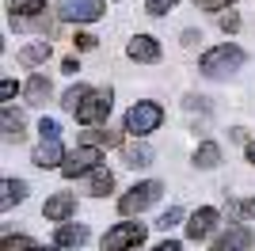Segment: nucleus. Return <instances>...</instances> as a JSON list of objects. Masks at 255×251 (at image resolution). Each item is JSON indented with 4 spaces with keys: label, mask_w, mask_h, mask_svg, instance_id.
Segmentation results:
<instances>
[{
    "label": "nucleus",
    "mask_w": 255,
    "mask_h": 251,
    "mask_svg": "<svg viewBox=\"0 0 255 251\" xmlns=\"http://www.w3.org/2000/svg\"><path fill=\"white\" fill-rule=\"evenodd\" d=\"M240 65H244V50L229 42V46H213L210 53H202L198 69H202V76H210V80H225V76L240 73Z\"/></svg>",
    "instance_id": "nucleus-1"
},
{
    "label": "nucleus",
    "mask_w": 255,
    "mask_h": 251,
    "mask_svg": "<svg viewBox=\"0 0 255 251\" xmlns=\"http://www.w3.org/2000/svg\"><path fill=\"white\" fill-rule=\"evenodd\" d=\"M27 198V183L23 179H4L0 183V209H11Z\"/></svg>",
    "instance_id": "nucleus-20"
},
{
    "label": "nucleus",
    "mask_w": 255,
    "mask_h": 251,
    "mask_svg": "<svg viewBox=\"0 0 255 251\" xmlns=\"http://www.w3.org/2000/svg\"><path fill=\"white\" fill-rule=\"evenodd\" d=\"M183 103H187V111H210V103H206L202 95H187Z\"/></svg>",
    "instance_id": "nucleus-33"
},
{
    "label": "nucleus",
    "mask_w": 255,
    "mask_h": 251,
    "mask_svg": "<svg viewBox=\"0 0 255 251\" xmlns=\"http://www.w3.org/2000/svg\"><path fill=\"white\" fill-rule=\"evenodd\" d=\"M65 156H69V152L61 148V141H42V145H38V148L31 152L34 167H42V171H46V167H57V171H61Z\"/></svg>",
    "instance_id": "nucleus-14"
},
{
    "label": "nucleus",
    "mask_w": 255,
    "mask_h": 251,
    "mask_svg": "<svg viewBox=\"0 0 255 251\" xmlns=\"http://www.w3.org/2000/svg\"><path fill=\"white\" fill-rule=\"evenodd\" d=\"M8 4H11V8H15V4H19V0H8Z\"/></svg>",
    "instance_id": "nucleus-40"
},
{
    "label": "nucleus",
    "mask_w": 255,
    "mask_h": 251,
    "mask_svg": "<svg viewBox=\"0 0 255 251\" xmlns=\"http://www.w3.org/2000/svg\"><path fill=\"white\" fill-rule=\"evenodd\" d=\"M160 194H164V183H156V179H145V183L129 187L126 194L118 198V213H122V217H137V213H145L149 206H156Z\"/></svg>",
    "instance_id": "nucleus-5"
},
{
    "label": "nucleus",
    "mask_w": 255,
    "mask_h": 251,
    "mask_svg": "<svg viewBox=\"0 0 255 251\" xmlns=\"http://www.w3.org/2000/svg\"><path fill=\"white\" fill-rule=\"evenodd\" d=\"M103 167V148H96V145H76L69 156H65V164H61V175L65 179H80V175H88V171H99Z\"/></svg>",
    "instance_id": "nucleus-7"
},
{
    "label": "nucleus",
    "mask_w": 255,
    "mask_h": 251,
    "mask_svg": "<svg viewBox=\"0 0 255 251\" xmlns=\"http://www.w3.org/2000/svg\"><path fill=\"white\" fill-rule=\"evenodd\" d=\"M73 213H76V198H73V194H65V190H57V194H50V198L42 202V217L46 221H61V225H65Z\"/></svg>",
    "instance_id": "nucleus-11"
},
{
    "label": "nucleus",
    "mask_w": 255,
    "mask_h": 251,
    "mask_svg": "<svg viewBox=\"0 0 255 251\" xmlns=\"http://www.w3.org/2000/svg\"><path fill=\"white\" fill-rule=\"evenodd\" d=\"M145 236H149V229H145L141 221H118V225H111V229L103 232L99 248L103 251H133V248L145 244Z\"/></svg>",
    "instance_id": "nucleus-4"
},
{
    "label": "nucleus",
    "mask_w": 255,
    "mask_h": 251,
    "mask_svg": "<svg viewBox=\"0 0 255 251\" xmlns=\"http://www.w3.org/2000/svg\"><path fill=\"white\" fill-rule=\"evenodd\" d=\"M133 251H137V248H133Z\"/></svg>",
    "instance_id": "nucleus-41"
},
{
    "label": "nucleus",
    "mask_w": 255,
    "mask_h": 251,
    "mask_svg": "<svg viewBox=\"0 0 255 251\" xmlns=\"http://www.w3.org/2000/svg\"><path fill=\"white\" fill-rule=\"evenodd\" d=\"M50 53H53V46H50V42H34V46H23V50H19V65L34 69V65L50 61Z\"/></svg>",
    "instance_id": "nucleus-21"
},
{
    "label": "nucleus",
    "mask_w": 255,
    "mask_h": 251,
    "mask_svg": "<svg viewBox=\"0 0 255 251\" xmlns=\"http://www.w3.org/2000/svg\"><path fill=\"white\" fill-rule=\"evenodd\" d=\"M23 95H27V103H31V107H42L46 103V99H50V95H53V80H50V76H31V80H27V88H23Z\"/></svg>",
    "instance_id": "nucleus-17"
},
{
    "label": "nucleus",
    "mask_w": 255,
    "mask_h": 251,
    "mask_svg": "<svg viewBox=\"0 0 255 251\" xmlns=\"http://www.w3.org/2000/svg\"><path fill=\"white\" fill-rule=\"evenodd\" d=\"M225 209H229V217H233V221H252L255 217V198H229Z\"/></svg>",
    "instance_id": "nucleus-22"
},
{
    "label": "nucleus",
    "mask_w": 255,
    "mask_h": 251,
    "mask_svg": "<svg viewBox=\"0 0 255 251\" xmlns=\"http://www.w3.org/2000/svg\"><path fill=\"white\" fill-rule=\"evenodd\" d=\"M194 167L198 171H210V167H221V145L217 141H202V145L194 148Z\"/></svg>",
    "instance_id": "nucleus-18"
},
{
    "label": "nucleus",
    "mask_w": 255,
    "mask_h": 251,
    "mask_svg": "<svg viewBox=\"0 0 255 251\" xmlns=\"http://www.w3.org/2000/svg\"><path fill=\"white\" fill-rule=\"evenodd\" d=\"M229 141H236V145H248V129H244V126H233V129H229Z\"/></svg>",
    "instance_id": "nucleus-34"
},
{
    "label": "nucleus",
    "mask_w": 255,
    "mask_h": 251,
    "mask_svg": "<svg viewBox=\"0 0 255 251\" xmlns=\"http://www.w3.org/2000/svg\"><path fill=\"white\" fill-rule=\"evenodd\" d=\"M73 46H76V50H80V53H88V50H96L99 42H96V34L80 31V34H76V38H73Z\"/></svg>",
    "instance_id": "nucleus-29"
},
{
    "label": "nucleus",
    "mask_w": 255,
    "mask_h": 251,
    "mask_svg": "<svg viewBox=\"0 0 255 251\" xmlns=\"http://www.w3.org/2000/svg\"><path fill=\"white\" fill-rule=\"evenodd\" d=\"M244 152H248V164L255 167V141H248V148H244Z\"/></svg>",
    "instance_id": "nucleus-38"
},
{
    "label": "nucleus",
    "mask_w": 255,
    "mask_h": 251,
    "mask_svg": "<svg viewBox=\"0 0 255 251\" xmlns=\"http://www.w3.org/2000/svg\"><path fill=\"white\" fill-rule=\"evenodd\" d=\"M0 129H4V141L8 145H19L23 133H27V126H23V115L15 111L11 103H4V111H0Z\"/></svg>",
    "instance_id": "nucleus-15"
},
{
    "label": "nucleus",
    "mask_w": 255,
    "mask_h": 251,
    "mask_svg": "<svg viewBox=\"0 0 255 251\" xmlns=\"http://www.w3.org/2000/svg\"><path fill=\"white\" fill-rule=\"evenodd\" d=\"M175 4H179V0H145V11H149L152 19H160V15H168Z\"/></svg>",
    "instance_id": "nucleus-27"
},
{
    "label": "nucleus",
    "mask_w": 255,
    "mask_h": 251,
    "mask_svg": "<svg viewBox=\"0 0 255 251\" xmlns=\"http://www.w3.org/2000/svg\"><path fill=\"white\" fill-rule=\"evenodd\" d=\"M80 145H96V148H122L126 141L115 133V129H103V126H92L80 133Z\"/></svg>",
    "instance_id": "nucleus-16"
},
{
    "label": "nucleus",
    "mask_w": 255,
    "mask_h": 251,
    "mask_svg": "<svg viewBox=\"0 0 255 251\" xmlns=\"http://www.w3.org/2000/svg\"><path fill=\"white\" fill-rule=\"evenodd\" d=\"M122 160H126V167H149L152 148L145 145V141H126V145H122Z\"/></svg>",
    "instance_id": "nucleus-19"
},
{
    "label": "nucleus",
    "mask_w": 255,
    "mask_h": 251,
    "mask_svg": "<svg viewBox=\"0 0 255 251\" xmlns=\"http://www.w3.org/2000/svg\"><path fill=\"white\" fill-rule=\"evenodd\" d=\"M19 92V84L11 80V76H4V80H0V99H4V103H11V95Z\"/></svg>",
    "instance_id": "nucleus-31"
},
{
    "label": "nucleus",
    "mask_w": 255,
    "mask_h": 251,
    "mask_svg": "<svg viewBox=\"0 0 255 251\" xmlns=\"http://www.w3.org/2000/svg\"><path fill=\"white\" fill-rule=\"evenodd\" d=\"M88 92H92L88 84H73V88H69V92L61 95V107L69 111V115H76V111H80V103L88 99Z\"/></svg>",
    "instance_id": "nucleus-23"
},
{
    "label": "nucleus",
    "mask_w": 255,
    "mask_h": 251,
    "mask_svg": "<svg viewBox=\"0 0 255 251\" xmlns=\"http://www.w3.org/2000/svg\"><path fill=\"white\" fill-rule=\"evenodd\" d=\"M179 221H183V209H179V206H171V209H164V213H160L156 229H171V225H179Z\"/></svg>",
    "instance_id": "nucleus-28"
},
{
    "label": "nucleus",
    "mask_w": 255,
    "mask_h": 251,
    "mask_svg": "<svg viewBox=\"0 0 255 251\" xmlns=\"http://www.w3.org/2000/svg\"><path fill=\"white\" fill-rule=\"evenodd\" d=\"M255 244L252 229H244V225H233V229H225L217 240L210 244V251H248Z\"/></svg>",
    "instance_id": "nucleus-10"
},
{
    "label": "nucleus",
    "mask_w": 255,
    "mask_h": 251,
    "mask_svg": "<svg viewBox=\"0 0 255 251\" xmlns=\"http://www.w3.org/2000/svg\"><path fill=\"white\" fill-rule=\"evenodd\" d=\"M126 53H129V61L156 65V61H160V42H156V38H149V34H137V38H129Z\"/></svg>",
    "instance_id": "nucleus-13"
},
{
    "label": "nucleus",
    "mask_w": 255,
    "mask_h": 251,
    "mask_svg": "<svg viewBox=\"0 0 255 251\" xmlns=\"http://www.w3.org/2000/svg\"><path fill=\"white\" fill-rule=\"evenodd\" d=\"M38 133H42V141H61V122H57V118H42V122H38Z\"/></svg>",
    "instance_id": "nucleus-26"
},
{
    "label": "nucleus",
    "mask_w": 255,
    "mask_h": 251,
    "mask_svg": "<svg viewBox=\"0 0 255 251\" xmlns=\"http://www.w3.org/2000/svg\"><path fill=\"white\" fill-rule=\"evenodd\" d=\"M217 221H221V213L213 206H202V209H194L191 217H187V240H194V244H202V240H210L213 236V229H217Z\"/></svg>",
    "instance_id": "nucleus-9"
},
{
    "label": "nucleus",
    "mask_w": 255,
    "mask_h": 251,
    "mask_svg": "<svg viewBox=\"0 0 255 251\" xmlns=\"http://www.w3.org/2000/svg\"><path fill=\"white\" fill-rule=\"evenodd\" d=\"M115 190V175L107 171V167H99V171H92V198H107Z\"/></svg>",
    "instance_id": "nucleus-24"
},
{
    "label": "nucleus",
    "mask_w": 255,
    "mask_h": 251,
    "mask_svg": "<svg viewBox=\"0 0 255 251\" xmlns=\"http://www.w3.org/2000/svg\"><path fill=\"white\" fill-rule=\"evenodd\" d=\"M198 38H202V34H198V31H183V46H194V42H198Z\"/></svg>",
    "instance_id": "nucleus-37"
},
{
    "label": "nucleus",
    "mask_w": 255,
    "mask_h": 251,
    "mask_svg": "<svg viewBox=\"0 0 255 251\" xmlns=\"http://www.w3.org/2000/svg\"><path fill=\"white\" fill-rule=\"evenodd\" d=\"M229 4L233 0H198V8H206V11H229Z\"/></svg>",
    "instance_id": "nucleus-32"
},
{
    "label": "nucleus",
    "mask_w": 255,
    "mask_h": 251,
    "mask_svg": "<svg viewBox=\"0 0 255 251\" xmlns=\"http://www.w3.org/2000/svg\"><path fill=\"white\" fill-rule=\"evenodd\" d=\"M217 23H221V31H225V34H236V31H240V15H236V11H225Z\"/></svg>",
    "instance_id": "nucleus-30"
},
{
    "label": "nucleus",
    "mask_w": 255,
    "mask_h": 251,
    "mask_svg": "<svg viewBox=\"0 0 255 251\" xmlns=\"http://www.w3.org/2000/svg\"><path fill=\"white\" fill-rule=\"evenodd\" d=\"M61 73H65V76L80 73V65H76V57H65V61H61Z\"/></svg>",
    "instance_id": "nucleus-35"
},
{
    "label": "nucleus",
    "mask_w": 255,
    "mask_h": 251,
    "mask_svg": "<svg viewBox=\"0 0 255 251\" xmlns=\"http://www.w3.org/2000/svg\"><path fill=\"white\" fill-rule=\"evenodd\" d=\"M8 27L11 31H53V15L46 8V0H23L15 8H8Z\"/></svg>",
    "instance_id": "nucleus-2"
},
{
    "label": "nucleus",
    "mask_w": 255,
    "mask_h": 251,
    "mask_svg": "<svg viewBox=\"0 0 255 251\" xmlns=\"http://www.w3.org/2000/svg\"><path fill=\"white\" fill-rule=\"evenodd\" d=\"M34 244L27 240V236H11V232H4V240H0V251H31Z\"/></svg>",
    "instance_id": "nucleus-25"
},
{
    "label": "nucleus",
    "mask_w": 255,
    "mask_h": 251,
    "mask_svg": "<svg viewBox=\"0 0 255 251\" xmlns=\"http://www.w3.org/2000/svg\"><path fill=\"white\" fill-rule=\"evenodd\" d=\"M152 251H183V244L179 240H164V244H156Z\"/></svg>",
    "instance_id": "nucleus-36"
},
{
    "label": "nucleus",
    "mask_w": 255,
    "mask_h": 251,
    "mask_svg": "<svg viewBox=\"0 0 255 251\" xmlns=\"http://www.w3.org/2000/svg\"><path fill=\"white\" fill-rule=\"evenodd\" d=\"M31 251H61V248H53V244H50V248H46V244H34Z\"/></svg>",
    "instance_id": "nucleus-39"
},
{
    "label": "nucleus",
    "mask_w": 255,
    "mask_h": 251,
    "mask_svg": "<svg viewBox=\"0 0 255 251\" xmlns=\"http://www.w3.org/2000/svg\"><path fill=\"white\" fill-rule=\"evenodd\" d=\"M111 103H115V92H111V88H92V92H88V99L80 103V111H76L73 118L84 126V129L103 126L107 118H111Z\"/></svg>",
    "instance_id": "nucleus-6"
},
{
    "label": "nucleus",
    "mask_w": 255,
    "mask_h": 251,
    "mask_svg": "<svg viewBox=\"0 0 255 251\" xmlns=\"http://www.w3.org/2000/svg\"><path fill=\"white\" fill-rule=\"evenodd\" d=\"M103 15H107L103 0H61L57 4V19L65 23H96Z\"/></svg>",
    "instance_id": "nucleus-8"
},
{
    "label": "nucleus",
    "mask_w": 255,
    "mask_h": 251,
    "mask_svg": "<svg viewBox=\"0 0 255 251\" xmlns=\"http://www.w3.org/2000/svg\"><path fill=\"white\" fill-rule=\"evenodd\" d=\"M164 126V107L156 103V99H137V103L126 111V133H133L141 141V137H149L152 129H160Z\"/></svg>",
    "instance_id": "nucleus-3"
},
{
    "label": "nucleus",
    "mask_w": 255,
    "mask_h": 251,
    "mask_svg": "<svg viewBox=\"0 0 255 251\" xmlns=\"http://www.w3.org/2000/svg\"><path fill=\"white\" fill-rule=\"evenodd\" d=\"M88 225H73V221H65L61 229L53 232V248H61V251H76V248H84L88 244Z\"/></svg>",
    "instance_id": "nucleus-12"
}]
</instances>
